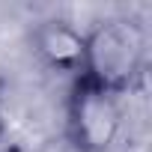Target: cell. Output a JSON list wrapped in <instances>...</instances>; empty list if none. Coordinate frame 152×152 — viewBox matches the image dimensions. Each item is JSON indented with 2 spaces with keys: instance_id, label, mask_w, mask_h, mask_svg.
Instances as JSON below:
<instances>
[{
  "instance_id": "cell-1",
  "label": "cell",
  "mask_w": 152,
  "mask_h": 152,
  "mask_svg": "<svg viewBox=\"0 0 152 152\" xmlns=\"http://www.w3.org/2000/svg\"><path fill=\"white\" fill-rule=\"evenodd\" d=\"M149 69V36L134 15H104L84 27V66L78 78L125 99Z\"/></svg>"
},
{
  "instance_id": "cell-2",
  "label": "cell",
  "mask_w": 152,
  "mask_h": 152,
  "mask_svg": "<svg viewBox=\"0 0 152 152\" xmlns=\"http://www.w3.org/2000/svg\"><path fill=\"white\" fill-rule=\"evenodd\" d=\"M125 99L72 78L63 104V137L72 152H113L125 125Z\"/></svg>"
},
{
  "instance_id": "cell-3",
  "label": "cell",
  "mask_w": 152,
  "mask_h": 152,
  "mask_svg": "<svg viewBox=\"0 0 152 152\" xmlns=\"http://www.w3.org/2000/svg\"><path fill=\"white\" fill-rule=\"evenodd\" d=\"M33 57L48 69L51 75L72 81L81 75L84 66V27H78L69 18H45L33 27L30 36Z\"/></svg>"
},
{
  "instance_id": "cell-4",
  "label": "cell",
  "mask_w": 152,
  "mask_h": 152,
  "mask_svg": "<svg viewBox=\"0 0 152 152\" xmlns=\"http://www.w3.org/2000/svg\"><path fill=\"white\" fill-rule=\"evenodd\" d=\"M6 137V81L0 78V143Z\"/></svg>"
}]
</instances>
